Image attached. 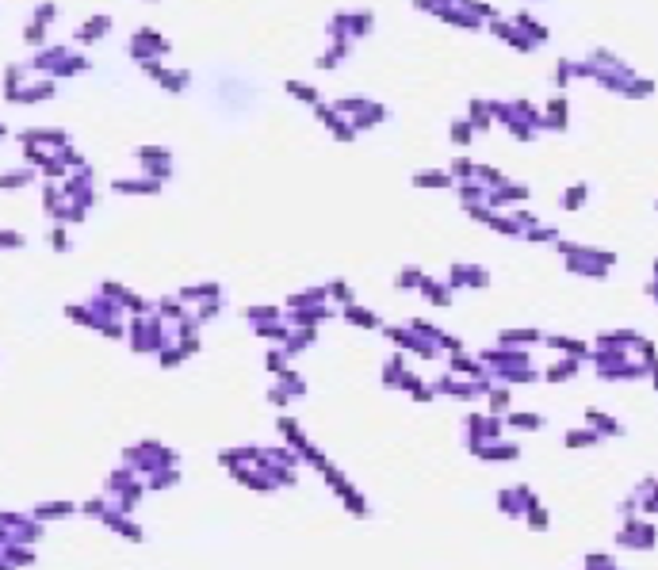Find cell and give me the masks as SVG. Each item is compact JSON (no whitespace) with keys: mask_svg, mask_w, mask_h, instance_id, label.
<instances>
[{"mask_svg":"<svg viewBox=\"0 0 658 570\" xmlns=\"http://www.w3.org/2000/svg\"><path fill=\"white\" fill-rule=\"evenodd\" d=\"M318 475L326 479V486L333 490V498H341V505H345L348 517H356V521H367V517H372V501H367L364 494H360L352 482L345 479V471H337L333 464H326Z\"/></svg>","mask_w":658,"mask_h":570,"instance_id":"obj_1","label":"cell"},{"mask_svg":"<svg viewBox=\"0 0 658 570\" xmlns=\"http://www.w3.org/2000/svg\"><path fill=\"white\" fill-rule=\"evenodd\" d=\"M383 337L391 341L398 352H413L418 360H440L444 356V348L433 345V341H425L413 326H383Z\"/></svg>","mask_w":658,"mask_h":570,"instance_id":"obj_2","label":"cell"},{"mask_svg":"<svg viewBox=\"0 0 658 570\" xmlns=\"http://www.w3.org/2000/svg\"><path fill=\"white\" fill-rule=\"evenodd\" d=\"M379 379H383V387H387V391H402V394H413L421 383H425L418 372H409V367H406V352H398V348L387 356Z\"/></svg>","mask_w":658,"mask_h":570,"instance_id":"obj_3","label":"cell"},{"mask_svg":"<svg viewBox=\"0 0 658 570\" xmlns=\"http://www.w3.org/2000/svg\"><path fill=\"white\" fill-rule=\"evenodd\" d=\"M467 452L482 464H517L521 459V444L517 440H467Z\"/></svg>","mask_w":658,"mask_h":570,"instance_id":"obj_4","label":"cell"},{"mask_svg":"<svg viewBox=\"0 0 658 570\" xmlns=\"http://www.w3.org/2000/svg\"><path fill=\"white\" fill-rule=\"evenodd\" d=\"M616 544L632 547V551H650V547L658 544V528L650 525V521H643V517H628L624 528L616 532Z\"/></svg>","mask_w":658,"mask_h":570,"instance_id":"obj_5","label":"cell"},{"mask_svg":"<svg viewBox=\"0 0 658 570\" xmlns=\"http://www.w3.org/2000/svg\"><path fill=\"white\" fill-rule=\"evenodd\" d=\"M463 433H467V440H501L506 437V418L501 413H467L463 418Z\"/></svg>","mask_w":658,"mask_h":570,"instance_id":"obj_6","label":"cell"},{"mask_svg":"<svg viewBox=\"0 0 658 570\" xmlns=\"http://www.w3.org/2000/svg\"><path fill=\"white\" fill-rule=\"evenodd\" d=\"M528 505H536V490L532 486H506V490H498V513H506V517L513 521H525Z\"/></svg>","mask_w":658,"mask_h":570,"instance_id":"obj_7","label":"cell"},{"mask_svg":"<svg viewBox=\"0 0 658 570\" xmlns=\"http://www.w3.org/2000/svg\"><path fill=\"white\" fill-rule=\"evenodd\" d=\"M448 287L452 291H486L490 287V272L486 268H479V264H452L448 268Z\"/></svg>","mask_w":658,"mask_h":570,"instance_id":"obj_8","label":"cell"},{"mask_svg":"<svg viewBox=\"0 0 658 570\" xmlns=\"http://www.w3.org/2000/svg\"><path fill=\"white\" fill-rule=\"evenodd\" d=\"M337 314V306L333 303H314V306H299V310H287L284 321L291 326V330H318L321 321H329Z\"/></svg>","mask_w":658,"mask_h":570,"instance_id":"obj_9","label":"cell"},{"mask_svg":"<svg viewBox=\"0 0 658 570\" xmlns=\"http://www.w3.org/2000/svg\"><path fill=\"white\" fill-rule=\"evenodd\" d=\"M314 115H318V123L326 126V130L333 134V138H337V142H352V138H356L352 119H345V115H341V111H337L333 104H318V107H314Z\"/></svg>","mask_w":658,"mask_h":570,"instance_id":"obj_10","label":"cell"},{"mask_svg":"<svg viewBox=\"0 0 658 570\" xmlns=\"http://www.w3.org/2000/svg\"><path fill=\"white\" fill-rule=\"evenodd\" d=\"M448 372L452 375H460V379H486V367H482V360L479 356H471V352H467V348H463V352H448Z\"/></svg>","mask_w":658,"mask_h":570,"instance_id":"obj_11","label":"cell"},{"mask_svg":"<svg viewBox=\"0 0 658 570\" xmlns=\"http://www.w3.org/2000/svg\"><path fill=\"white\" fill-rule=\"evenodd\" d=\"M418 295L425 299L429 306H436V310H448L452 306V287H448V280H433V276H425L421 280V287H418Z\"/></svg>","mask_w":658,"mask_h":570,"instance_id":"obj_12","label":"cell"},{"mask_svg":"<svg viewBox=\"0 0 658 570\" xmlns=\"http://www.w3.org/2000/svg\"><path fill=\"white\" fill-rule=\"evenodd\" d=\"M490 31H494L501 43H509L513 50H521V54H532V50H536L532 38H525V35H521V27L509 23V19H490Z\"/></svg>","mask_w":658,"mask_h":570,"instance_id":"obj_13","label":"cell"},{"mask_svg":"<svg viewBox=\"0 0 658 570\" xmlns=\"http://www.w3.org/2000/svg\"><path fill=\"white\" fill-rule=\"evenodd\" d=\"M341 321L345 326H352V330H383V318L372 310V306H360V303H352V306H341Z\"/></svg>","mask_w":658,"mask_h":570,"instance_id":"obj_14","label":"cell"},{"mask_svg":"<svg viewBox=\"0 0 658 570\" xmlns=\"http://www.w3.org/2000/svg\"><path fill=\"white\" fill-rule=\"evenodd\" d=\"M528 199V187L525 184H501V187H494V192H490L486 196V203L494 207V211H501V207H517V203H525Z\"/></svg>","mask_w":658,"mask_h":570,"instance_id":"obj_15","label":"cell"},{"mask_svg":"<svg viewBox=\"0 0 658 570\" xmlns=\"http://www.w3.org/2000/svg\"><path fill=\"white\" fill-rule=\"evenodd\" d=\"M543 345L559 348L563 356H574V360H589V356H593V348H589L586 341H578V337H563V333H552V337H543Z\"/></svg>","mask_w":658,"mask_h":570,"instance_id":"obj_16","label":"cell"},{"mask_svg":"<svg viewBox=\"0 0 658 570\" xmlns=\"http://www.w3.org/2000/svg\"><path fill=\"white\" fill-rule=\"evenodd\" d=\"M506 429H513V433H540V429H543V413L509 410V413H506Z\"/></svg>","mask_w":658,"mask_h":570,"instance_id":"obj_17","label":"cell"},{"mask_svg":"<svg viewBox=\"0 0 658 570\" xmlns=\"http://www.w3.org/2000/svg\"><path fill=\"white\" fill-rule=\"evenodd\" d=\"M586 425L593 433H601V437H624V425L616 418H609L605 410H586Z\"/></svg>","mask_w":658,"mask_h":570,"instance_id":"obj_18","label":"cell"},{"mask_svg":"<svg viewBox=\"0 0 658 570\" xmlns=\"http://www.w3.org/2000/svg\"><path fill=\"white\" fill-rule=\"evenodd\" d=\"M253 333H257L260 341H268V345H287V337H291V326H287L284 318L280 321H264V326H253Z\"/></svg>","mask_w":658,"mask_h":570,"instance_id":"obj_19","label":"cell"},{"mask_svg":"<svg viewBox=\"0 0 658 570\" xmlns=\"http://www.w3.org/2000/svg\"><path fill=\"white\" fill-rule=\"evenodd\" d=\"M543 333L540 330H501L498 333V345L506 348H528V345H540Z\"/></svg>","mask_w":658,"mask_h":570,"instance_id":"obj_20","label":"cell"},{"mask_svg":"<svg viewBox=\"0 0 658 570\" xmlns=\"http://www.w3.org/2000/svg\"><path fill=\"white\" fill-rule=\"evenodd\" d=\"M578 372H582V360L563 356V360H555V364L543 372V379H547V383H567V379H574Z\"/></svg>","mask_w":658,"mask_h":570,"instance_id":"obj_21","label":"cell"},{"mask_svg":"<svg viewBox=\"0 0 658 570\" xmlns=\"http://www.w3.org/2000/svg\"><path fill=\"white\" fill-rule=\"evenodd\" d=\"M486 406H490V413H501V418H506V413L513 410V391H509V383L494 379V387H490V394H486Z\"/></svg>","mask_w":658,"mask_h":570,"instance_id":"obj_22","label":"cell"},{"mask_svg":"<svg viewBox=\"0 0 658 570\" xmlns=\"http://www.w3.org/2000/svg\"><path fill=\"white\" fill-rule=\"evenodd\" d=\"M180 299H184V303H214V299H223V287L218 284H196V287H184V291H180Z\"/></svg>","mask_w":658,"mask_h":570,"instance_id":"obj_23","label":"cell"},{"mask_svg":"<svg viewBox=\"0 0 658 570\" xmlns=\"http://www.w3.org/2000/svg\"><path fill=\"white\" fill-rule=\"evenodd\" d=\"M314 341H318V330H291V337H287L284 352L295 360V356H303L306 348H314Z\"/></svg>","mask_w":658,"mask_h":570,"instance_id":"obj_24","label":"cell"},{"mask_svg":"<svg viewBox=\"0 0 658 570\" xmlns=\"http://www.w3.org/2000/svg\"><path fill=\"white\" fill-rule=\"evenodd\" d=\"M452 172L448 169H421L413 172V187H452Z\"/></svg>","mask_w":658,"mask_h":570,"instance_id":"obj_25","label":"cell"},{"mask_svg":"<svg viewBox=\"0 0 658 570\" xmlns=\"http://www.w3.org/2000/svg\"><path fill=\"white\" fill-rule=\"evenodd\" d=\"M601 433H593V429L589 425H582V429H567V437H563V444L567 448H597L601 444Z\"/></svg>","mask_w":658,"mask_h":570,"instance_id":"obj_26","label":"cell"},{"mask_svg":"<svg viewBox=\"0 0 658 570\" xmlns=\"http://www.w3.org/2000/svg\"><path fill=\"white\" fill-rule=\"evenodd\" d=\"M513 23L521 27V35H525V38H532L536 46H540V43H547V27H543L540 19H532V16H528V12H521V16H513Z\"/></svg>","mask_w":658,"mask_h":570,"instance_id":"obj_27","label":"cell"},{"mask_svg":"<svg viewBox=\"0 0 658 570\" xmlns=\"http://www.w3.org/2000/svg\"><path fill=\"white\" fill-rule=\"evenodd\" d=\"M383 119H387V107H383V104H367L364 111L352 119V126H356V134H364V130H372V126H379Z\"/></svg>","mask_w":658,"mask_h":570,"instance_id":"obj_28","label":"cell"},{"mask_svg":"<svg viewBox=\"0 0 658 570\" xmlns=\"http://www.w3.org/2000/svg\"><path fill=\"white\" fill-rule=\"evenodd\" d=\"M276 383L284 387V391L291 394V398H306V394H310V387H306V379H303V375H299V372H291V367L276 375Z\"/></svg>","mask_w":658,"mask_h":570,"instance_id":"obj_29","label":"cell"},{"mask_svg":"<svg viewBox=\"0 0 658 570\" xmlns=\"http://www.w3.org/2000/svg\"><path fill=\"white\" fill-rule=\"evenodd\" d=\"M467 123H471L475 130H486V126L494 123V107H490L486 100H471V107H467Z\"/></svg>","mask_w":658,"mask_h":570,"instance_id":"obj_30","label":"cell"},{"mask_svg":"<svg viewBox=\"0 0 658 570\" xmlns=\"http://www.w3.org/2000/svg\"><path fill=\"white\" fill-rule=\"evenodd\" d=\"M326 291H329V303L337 306V310H341V306H352V303H356V291L345 284V280H329Z\"/></svg>","mask_w":658,"mask_h":570,"instance_id":"obj_31","label":"cell"},{"mask_svg":"<svg viewBox=\"0 0 658 570\" xmlns=\"http://www.w3.org/2000/svg\"><path fill=\"white\" fill-rule=\"evenodd\" d=\"M284 89H287V92H291V96H295V100H303V104H306V107H318V104H321V92H318V89H314V84H306V80H287Z\"/></svg>","mask_w":658,"mask_h":570,"instance_id":"obj_32","label":"cell"},{"mask_svg":"<svg viewBox=\"0 0 658 570\" xmlns=\"http://www.w3.org/2000/svg\"><path fill=\"white\" fill-rule=\"evenodd\" d=\"M543 126H552V130H563L567 126V100L555 96L552 104H547V111H543Z\"/></svg>","mask_w":658,"mask_h":570,"instance_id":"obj_33","label":"cell"},{"mask_svg":"<svg viewBox=\"0 0 658 570\" xmlns=\"http://www.w3.org/2000/svg\"><path fill=\"white\" fill-rule=\"evenodd\" d=\"M107 31H111V19H107V16H92L89 23L77 31V43H92V38L107 35Z\"/></svg>","mask_w":658,"mask_h":570,"instance_id":"obj_34","label":"cell"},{"mask_svg":"<svg viewBox=\"0 0 658 570\" xmlns=\"http://www.w3.org/2000/svg\"><path fill=\"white\" fill-rule=\"evenodd\" d=\"M287 310H280V306H245V321L249 326H264V321H280Z\"/></svg>","mask_w":658,"mask_h":570,"instance_id":"obj_35","label":"cell"},{"mask_svg":"<svg viewBox=\"0 0 658 570\" xmlns=\"http://www.w3.org/2000/svg\"><path fill=\"white\" fill-rule=\"evenodd\" d=\"M104 521H107V525H111V528H115L119 536H126V540H142V528L134 525V521H126L123 513H115V509H111V513H107Z\"/></svg>","mask_w":658,"mask_h":570,"instance_id":"obj_36","label":"cell"},{"mask_svg":"<svg viewBox=\"0 0 658 570\" xmlns=\"http://www.w3.org/2000/svg\"><path fill=\"white\" fill-rule=\"evenodd\" d=\"M421 280H425V272H421L418 264H406L398 276H394V287H398V291H418Z\"/></svg>","mask_w":658,"mask_h":570,"instance_id":"obj_37","label":"cell"},{"mask_svg":"<svg viewBox=\"0 0 658 570\" xmlns=\"http://www.w3.org/2000/svg\"><path fill=\"white\" fill-rule=\"evenodd\" d=\"M475 169H479V165H475V161L467 157V153H463V157H455L452 165H448V172H452V180H455V184H460V180H475Z\"/></svg>","mask_w":658,"mask_h":570,"instance_id":"obj_38","label":"cell"},{"mask_svg":"<svg viewBox=\"0 0 658 570\" xmlns=\"http://www.w3.org/2000/svg\"><path fill=\"white\" fill-rule=\"evenodd\" d=\"M448 138H452L455 146H467L475 138V126L467 123V119H452V126H448Z\"/></svg>","mask_w":658,"mask_h":570,"instance_id":"obj_39","label":"cell"},{"mask_svg":"<svg viewBox=\"0 0 658 570\" xmlns=\"http://www.w3.org/2000/svg\"><path fill=\"white\" fill-rule=\"evenodd\" d=\"M525 525L532 528V532H543V528L552 525V517H547V509L536 501V505H528V513H525Z\"/></svg>","mask_w":658,"mask_h":570,"instance_id":"obj_40","label":"cell"},{"mask_svg":"<svg viewBox=\"0 0 658 570\" xmlns=\"http://www.w3.org/2000/svg\"><path fill=\"white\" fill-rule=\"evenodd\" d=\"M586 199H589V187H586V184H574V187H567V192H563V207H567V211H578Z\"/></svg>","mask_w":658,"mask_h":570,"instance_id":"obj_41","label":"cell"},{"mask_svg":"<svg viewBox=\"0 0 658 570\" xmlns=\"http://www.w3.org/2000/svg\"><path fill=\"white\" fill-rule=\"evenodd\" d=\"M287 360H291V356H287V352H284V348H268V352H264V367H268V372H272V375H280V372H287Z\"/></svg>","mask_w":658,"mask_h":570,"instance_id":"obj_42","label":"cell"},{"mask_svg":"<svg viewBox=\"0 0 658 570\" xmlns=\"http://www.w3.org/2000/svg\"><path fill=\"white\" fill-rule=\"evenodd\" d=\"M35 180V169H16V172H0V187H23Z\"/></svg>","mask_w":658,"mask_h":570,"instance_id":"obj_43","label":"cell"},{"mask_svg":"<svg viewBox=\"0 0 658 570\" xmlns=\"http://www.w3.org/2000/svg\"><path fill=\"white\" fill-rule=\"evenodd\" d=\"M69 513H73V505H69V501H54V505H38V509H35V517H38V521L69 517Z\"/></svg>","mask_w":658,"mask_h":570,"instance_id":"obj_44","label":"cell"},{"mask_svg":"<svg viewBox=\"0 0 658 570\" xmlns=\"http://www.w3.org/2000/svg\"><path fill=\"white\" fill-rule=\"evenodd\" d=\"M291 402H295V398H291V394H287L280 383H272V387H268V406H272V410H287Z\"/></svg>","mask_w":658,"mask_h":570,"instance_id":"obj_45","label":"cell"},{"mask_svg":"<svg viewBox=\"0 0 658 570\" xmlns=\"http://www.w3.org/2000/svg\"><path fill=\"white\" fill-rule=\"evenodd\" d=\"M650 92H655V84H650V80H643V77H632L628 84H624V96H632V100L650 96Z\"/></svg>","mask_w":658,"mask_h":570,"instance_id":"obj_46","label":"cell"},{"mask_svg":"<svg viewBox=\"0 0 658 570\" xmlns=\"http://www.w3.org/2000/svg\"><path fill=\"white\" fill-rule=\"evenodd\" d=\"M528 241H559V230L555 226H532V230H525Z\"/></svg>","mask_w":658,"mask_h":570,"instance_id":"obj_47","label":"cell"},{"mask_svg":"<svg viewBox=\"0 0 658 570\" xmlns=\"http://www.w3.org/2000/svg\"><path fill=\"white\" fill-rule=\"evenodd\" d=\"M570 77H574V62H570V58H563V62L555 65V84H567Z\"/></svg>","mask_w":658,"mask_h":570,"instance_id":"obj_48","label":"cell"},{"mask_svg":"<svg viewBox=\"0 0 658 570\" xmlns=\"http://www.w3.org/2000/svg\"><path fill=\"white\" fill-rule=\"evenodd\" d=\"M0 245H4V249H19V245H23V233H16V230H0Z\"/></svg>","mask_w":658,"mask_h":570,"instance_id":"obj_49","label":"cell"},{"mask_svg":"<svg viewBox=\"0 0 658 570\" xmlns=\"http://www.w3.org/2000/svg\"><path fill=\"white\" fill-rule=\"evenodd\" d=\"M50 19H54V4H38V8H35V23H50Z\"/></svg>","mask_w":658,"mask_h":570,"instance_id":"obj_50","label":"cell"},{"mask_svg":"<svg viewBox=\"0 0 658 570\" xmlns=\"http://www.w3.org/2000/svg\"><path fill=\"white\" fill-rule=\"evenodd\" d=\"M50 241H54V249H69V238H65V230H62V226H54Z\"/></svg>","mask_w":658,"mask_h":570,"instance_id":"obj_51","label":"cell"},{"mask_svg":"<svg viewBox=\"0 0 658 570\" xmlns=\"http://www.w3.org/2000/svg\"><path fill=\"white\" fill-rule=\"evenodd\" d=\"M650 383H655V391H658V360L650 364Z\"/></svg>","mask_w":658,"mask_h":570,"instance_id":"obj_52","label":"cell"}]
</instances>
